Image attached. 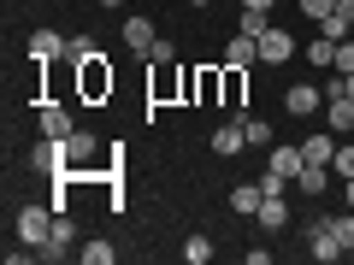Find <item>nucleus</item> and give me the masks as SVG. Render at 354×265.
<instances>
[{"label":"nucleus","mask_w":354,"mask_h":265,"mask_svg":"<svg viewBox=\"0 0 354 265\" xmlns=\"http://www.w3.org/2000/svg\"><path fill=\"white\" fill-rule=\"evenodd\" d=\"M53 224H59V213H53V201H24V206H18V218H12L18 242H30V248H41V242L53 236Z\"/></svg>","instance_id":"f257e3e1"},{"label":"nucleus","mask_w":354,"mask_h":265,"mask_svg":"<svg viewBox=\"0 0 354 265\" xmlns=\"http://www.w3.org/2000/svg\"><path fill=\"white\" fill-rule=\"evenodd\" d=\"M77 88H83V101H106L113 95V65H106V53L77 65Z\"/></svg>","instance_id":"f03ea898"},{"label":"nucleus","mask_w":354,"mask_h":265,"mask_svg":"<svg viewBox=\"0 0 354 265\" xmlns=\"http://www.w3.org/2000/svg\"><path fill=\"white\" fill-rule=\"evenodd\" d=\"M342 242H337V230H330V218H313L307 224V259H319V265H337L342 259Z\"/></svg>","instance_id":"7ed1b4c3"},{"label":"nucleus","mask_w":354,"mask_h":265,"mask_svg":"<svg viewBox=\"0 0 354 265\" xmlns=\"http://www.w3.org/2000/svg\"><path fill=\"white\" fill-rule=\"evenodd\" d=\"M325 130H337V136H348V130H354V101H348V95H342V77H337V83H330L325 88Z\"/></svg>","instance_id":"20e7f679"},{"label":"nucleus","mask_w":354,"mask_h":265,"mask_svg":"<svg viewBox=\"0 0 354 265\" xmlns=\"http://www.w3.org/2000/svg\"><path fill=\"white\" fill-rule=\"evenodd\" d=\"M71 242H77V230H71V218L59 213V224H53V236L41 242V248H36V259H48V265H59L65 253H71Z\"/></svg>","instance_id":"39448f33"},{"label":"nucleus","mask_w":354,"mask_h":265,"mask_svg":"<svg viewBox=\"0 0 354 265\" xmlns=\"http://www.w3.org/2000/svg\"><path fill=\"white\" fill-rule=\"evenodd\" d=\"M59 148H65V171H88V159H95V136L88 130H71Z\"/></svg>","instance_id":"423d86ee"},{"label":"nucleus","mask_w":354,"mask_h":265,"mask_svg":"<svg viewBox=\"0 0 354 265\" xmlns=\"http://www.w3.org/2000/svg\"><path fill=\"white\" fill-rule=\"evenodd\" d=\"M290 53H295V36H290V30H278V24H272V30L260 36V65H283Z\"/></svg>","instance_id":"0eeeda50"},{"label":"nucleus","mask_w":354,"mask_h":265,"mask_svg":"<svg viewBox=\"0 0 354 265\" xmlns=\"http://www.w3.org/2000/svg\"><path fill=\"white\" fill-rule=\"evenodd\" d=\"M36 124H41V136H53V141H65V136H71V106H59V101H48V106H41V112H36Z\"/></svg>","instance_id":"6e6552de"},{"label":"nucleus","mask_w":354,"mask_h":265,"mask_svg":"<svg viewBox=\"0 0 354 265\" xmlns=\"http://www.w3.org/2000/svg\"><path fill=\"white\" fill-rule=\"evenodd\" d=\"M319 101H325V95H319L313 83H295L290 95H283V112H290V118H313V112H319Z\"/></svg>","instance_id":"1a4fd4ad"},{"label":"nucleus","mask_w":354,"mask_h":265,"mask_svg":"<svg viewBox=\"0 0 354 265\" xmlns=\"http://www.w3.org/2000/svg\"><path fill=\"white\" fill-rule=\"evenodd\" d=\"M301 159L307 165H330L337 159V130H313V136L301 141Z\"/></svg>","instance_id":"9d476101"},{"label":"nucleus","mask_w":354,"mask_h":265,"mask_svg":"<svg viewBox=\"0 0 354 265\" xmlns=\"http://www.w3.org/2000/svg\"><path fill=\"white\" fill-rule=\"evenodd\" d=\"M30 59H36V65L65 59V36H59V30H36V36H30Z\"/></svg>","instance_id":"9b49d317"},{"label":"nucleus","mask_w":354,"mask_h":265,"mask_svg":"<svg viewBox=\"0 0 354 265\" xmlns=\"http://www.w3.org/2000/svg\"><path fill=\"white\" fill-rule=\"evenodd\" d=\"M242 148H248V136H242V118H230V124L213 130V153H218V159H236Z\"/></svg>","instance_id":"f8f14e48"},{"label":"nucleus","mask_w":354,"mask_h":265,"mask_svg":"<svg viewBox=\"0 0 354 265\" xmlns=\"http://www.w3.org/2000/svg\"><path fill=\"white\" fill-rule=\"evenodd\" d=\"M153 18H124V48L130 53H142V59H148V48H153Z\"/></svg>","instance_id":"ddd939ff"},{"label":"nucleus","mask_w":354,"mask_h":265,"mask_svg":"<svg viewBox=\"0 0 354 265\" xmlns=\"http://www.w3.org/2000/svg\"><path fill=\"white\" fill-rule=\"evenodd\" d=\"M189 95H195V101H225V71H195L189 77Z\"/></svg>","instance_id":"4468645a"},{"label":"nucleus","mask_w":354,"mask_h":265,"mask_svg":"<svg viewBox=\"0 0 354 265\" xmlns=\"http://www.w3.org/2000/svg\"><path fill=\"white\" fill-rule=\"evenodd\" d=\"M254 218H260V230H283L290 224V195H266Z\"/></svg>","instance_id":"2eb2a0df"},{"label":"nucleus","mask_w":354,"mask_h":265,"mask_svg":"<svg viewBox=\"0 0 354 265\" xmlns=\"http://www.w3.org/2000/svg\"><path fill=\"white\" fill-rule=\"evenodd\" d=\"M301 148H272V153H266V171H278V177H290V183H295V171H301Z\"/></svg>","instance_id":"dca6fc26"},{"label":"nucleus","mask_w":354,"mask_h":265,"mask_svg":"<svg viewBox=\"0 0 354 265\" xmlns=\"http://www.w3.org/2000/svg\"><path fill=\"white\" fill-rule=\"evenodd\" d=\"M295 189L301 195H325L330 189V165H301V171H295Z\"/></svg>","instance_id":"f3484780"},{"label":"nucleus","mask_w":354,"mask_h":265,"mask_svg":"<svg viewBox=\"0 0 354 265\" xmlns=\"http://www.w3.org/2000/svg\"><path fill=\"white\" fill-rule=\"evenodd\" d=\"M260 201H266V195H260V183H236V189H230V213H242V218H254V213H260Z\"/></svg>","instance_id":"a211bd4d"},{"label":"nucleus","mask_w":354,"mask_h":265,"mask_svg":"<svg viewBox=\"0 0 354 265\" xmlns=\"http://www.w3.org/2000/svg\"><path fill=\"white\" fill-rule=\"evenodd\" d=\"M248 59H260V41L236 30V36H230V48H225V65H242V71H248Z\"/></svg>","instance_id":"6ab92c4d"},{"label":"nucleus","mask_w":354,"mask_h":265,"mask_svg":"<svg viewBox=\"0 0 354 265\" xmlns=\"http://www.w3.org/2000/svg\"><path fill=\"white\" fill-rule=\"evenodd\" d=\"M242 95H248V71L242 65H225V106H242Z\"/></svg>","instance_id":"aec40b11"},{"label":"nucleus","mask_w":354,"mask_h":265,"mask_svg":"<svg viewBox=\"0 0 354 265\" xmlns=\"http://www.w3.org/2000/svg\"><path fill=\"white\" fill-rule=\"evenodd\" d=\"M307 65H330V71H337V41L313 36V41H307Z\"/></svg>","instance_id":"412c9836"},{"label":"nucleus","mask_w":354,"mask_h":265,"mask_svg":"<svg viewBox=\"0 0 354 265\" xmlns=\"http://www.w3.org/2000/svg\"><path fill=\"white\" fill-rule=\"evenodd\" d=\"M77 259H83V265H113L118 248H113V242H88V248H77Z\"/></svg>","instance_id":"4be33fe9"},{"label":"nucleus","mask_w":354,"mask_h":265,"mask_svg":"<svg viewBox=\"0 0 354 265\" xmlns=\"http://www.w3.org/2000/svg\"><path fill=\"white\" fill-rule=\"evenodd\" d=\"M95 53H101V48H95V36H65V59H71V65L95 59Z\"/></svg>","instance_id":"5701e85b"},{"label":"nucleus","mask_w":354,"mask_h":265,"mask_svg":"<svg viewBox=\"0 0 354 265\" xmlns=\"http://www.w3.org/2000/svg\"><path fill=\"white\" fill-rule=\"evenodd\" d=\"M242 118V136H248V148H266V141H272V124H266V118H248V112H236Z\"/></svg>","instance_id":"b1692460"},{"label":"nucleus","mask_w":354,"mask_h":265,"mask_svg":"<svg viewBox=\"0 0 354 265\" xmlns=\"http://www.w3.org/2000/svg\"><path fill=\"white\" fill-rule=\"evenodd\" d=\"M183 259H189V265H207V259H213V236H189V242H183Z\"/></svg>","instance_id":"393cba45"},{"label":"nucleus","mask_w":354,"mask_h":265,"mask_svg":"<svg viewBox=\"0 0 354 265\" xmlns=\"http://www.w3.org/2000/svg\"><path fill=\"white\" fill-rule=\"evenodd\" d=\"M348 24H354V18L330 12V18H319V36H330V41H348Z\"/></svg>","instance_id":"a878e982"},{"label":"nucleus","mask_w":354,"mask_h":265,"mask_svg":"<svg viewBox=\"0 0 354 265\" xmlns=\"http://www.w3.org/2000/svg\"><path fill=\"white\" fill-rule=\"evenodd\" d=\"M236 30H242V36H254V41H260L266 30H272V12H242V24H236Z\"/></svg>","instance_id":"bb28decb"},{"label":"nucleus","mask_w":354,"mask_h":265,"mask_svg":"<svg viewBox=\"0 0 354 265\" xmlns=\"http://www.w3.org/2000/svg\"><path fill=\"white\" fill-rule=\"evenodd\" d=\"M330 171H337L342 183L354 177V141H337V159H330Z\"/></svg>","instance_id":"cd10ccee"},{"label":"nucleus","mask_w":354,"mask_h":265,"mask_svg":"<svg viewBox=\"0 0 354 265\" xmlns=\"http://www.w3.org/2000/svg\"><path fill=\"white\" fill-rule=\"evenodd\" d=\"M330 230H337V242H342V248L354 253V206H348V213H337V218H330Z\"/></svg>","instance_id":"c85d7f7f"},{"label":"nucleus","mask_w":354,"mask_h":265,"mask_svg":"<svg viewBox=\"0 0 354 265\" xmlns=\"http://www.w3.org/2000/svg\"><path fill=\"white\" fill-rule=\"evenodd\" d=\"M260 195H290V177H278V171H266V177H260Z\"/></svg>","instance_id":"c756f323"},{"label":"nucleus","mask_w":354,"mask_h":265,"mask_svg":"<svg viewBox=\"0 0 354 265\" xmlns=\"http://www.w3.org/2000/svg\"><path fill=\"white\" fill-rule=\"evenodd\" d=\"M148 59H153V65H171V59H177V48H171V41L160 36V41H153V48H148Z\"/></svg>","instance_id":"7c9ffc66"},{"label":"nucleus","mask_w":354,"mask_h":265,"mask_svg":"<svg viewBox=\"0 0 354 265\" xmlns=\"http://www.w3.org/2000/svg\"><path fill=\"white\" fill-rule=\"evenodd\" d=\"M301 12L307 18H330V12H337V0H301Z\"/></svg>","instance_id":"2f4dec72"},{"label":"nucleus","mask_w":354,"mask_h":265,"mask_svg":"<svg viewBox=\"0 0 354 265\" xmlns=\"http://www.w3.org/2000/svg\"><path fill=\"white\" fill-rule=\"evenodd\" d=\"M337 71H342V77L354 71V41H337Z\"/></svg>","instance_id":"473e14b6"},{"label":"nucleus","mask_w":354,"mask_h":265,"mask_svg":"<svg viewBox=\"0 0 354 265\" xmlns=\"http://www.w3.org/2000/svg\"><path fill=\"white\" fill-rule=\"evenodd\" d=\"M242 12H272V0H242Z\"/></svg>","instance_id":"72a5a7b5"},{"label":"nucleus","mask_w":354,"mask_h":265,"mask_svg":"<svg viewBox=\"0 0 354 265\" xmlns=\"http://www.w3.org/2000/svg\"><path fill=\"white\" fill-rule=\"evenodd\" d=\"M342 206H354V177H348V183H342Z\"/></svg>","instance_id":"f704fd0d"},{"label":"nucleus","mask_w":354,"mask_h":265,"mask_svg":"<svg viewBox=\"0 0 354 265\" xmlns=\"http://www.w3.org/2000/svg\"><path fill=\"white\" fill-rule=\"evenodd\" d=\"M342 95H348V101H354V71H348V77H342Z\"/></svg>","instance_id":"c9c22d12"},{"label":"nucleus","mask_w":354,"mask_h":265,"mask_svg":"<svg viewBox=\"0 0 354 265\" xmlns=\"http://www.w3.org/2000/svg\"><path fill=\"white\" fill-rule=\"evenodd\" d=\"M189 6H195V12H207V6H213V0H189Z\"/></svg>","instance_id":"e433bc0d"},{"label":"nucleus","mask_w":354,"mask_h":265,"mask_svg":"<svg viewBox=\"0 0 354 265\" xmlns=\"http://www.w3.org/2000/svg\"><path fill=\"white\" fill-rule=\"evenodd\" d=\"M101 6H124V0H101Z\"/></svg>","instance_id":"4c0bfd02"}]
</instances>
